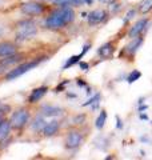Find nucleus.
Instances as JSON below:
<instances>
[{"mask_svg":"<svg viewBox=\"0 0 152 160\" xmlns=\"http://www.w3.org/2000/svg\"><path fill=\"white\" fill-rule=\"evenodd\" d=\"M76 20V11L72 7H55L49 9L43 20V27L48 31H62Z\"/></svg>","mask_w":152,"mask_h":160,"instance_id":"1","label":"nucleus"},{"mask_svg":"<svg viewBox=\"0 0 152 160\" xmlns=\"http://www.w3.org/2000/svg\"><path fill=\"white\" fill-rule=\"evenodd\" d=\"M12 32L15 42L23 43L33 39L39 33V24L35 22L33 18H24L12 24Z\"/></svg>","mask_w":152,"mask_h":160,"instance_id":"2","label":"nucleus"},{"mask_svg":"<svg viewBox=\"0 0 152 160\" xmlns=\"http://www.w3.org/2000/svg\"><path fill=\"white\" fill-rule=\"evenodd\" d=\"M44 60H47V56H40V58H35V59H28L24 60V62L19 63L18 66L12 67L9 71L4 75L3 79L7 80V82H11V80H15L20 76H23L24 73H27L29 71H32L33 68H36L40 63H43Z\"/></svg>","mask_w":152,"mask_h":160,"instance_id":"3","label":"nucleus"},{"mask_svg":"<svg viewBox=\"0 0 152 160\" xmlns=\"http://www.w3.org/2000/svg\"><path fill=\"white\" fill-rule=\"evenodd\" d=\"M48 6L45 2H39V0H28L25 3H22L19 7L20 13L25 18H39L48 13Z\"/></svg>","mask_w":152,"mask_h":160,"instance_id":"4","label":"nucleus"},{"mask_svg":"<svg viewBox=\"0 0 152 160\" xmlns=\"http://www.w3.org/2000/svg\"><path fill=\"white\" fill-rule=\"evenodd\" d=\"M29 122H31V109L25 106L16 108L9 116V123L13 131H23L25 127H28Z\"/></svg>","mask_w":152,"mask_h":160,"instance_id":"5","label":"nucleus"},{"mask_svg":"<svg viewBox=\"0 0 152 160\" xmlns=\"http://www.w3.org/2000/svg\"><path fill=\"white\" fill-rule=\"evenodd\" d=\"M84 143V133L80 128H71L64 133L63 138V147L67 151H76L83 146Z\"/></svg>","mask_w":152,"mask_h":160,"instance_id":"6","label":"nucleus"},{"mask_svg":"<svg viewBox=\"0 0 152 160\" xmlns=\"http://www.w3.org/2000/svg\"><path fill=\"white\" fill-rule=\"evenodd\" d=\"M109 13L107 9L104 8H96L92 9L89 13H87V23L89 27H96V26H100V24L105 23L108 20Z\"/></svg>","mask_w":152,"mask_h":160,"instance_id":"7","label":"nucleus"},{"mask_svg":"<svg viewBox=\"0 0 152 160\" xmlns=\"http://www.w3.org/2000/svg\"><path fill=\"white\" fill-rule=\"evenodd\" d=\"M39 113L49 119H58L65 113V109L60 106H55V104H43L39 108Z\"/></svg>","mask_w":152,"mask_h":160,"instance_id":"8","label":"nucleus"},{"mask_svg":"<svg viewBox=\"0 0 152 160\" xmlns=\"http://www.w3.org/2000/svg\"><path fill=\"white\" fill-rule=\"evenodd\" d=\"M148 23H149L148 18H141L139 20H136L132 26L129 27L128 32H127V38H128V39H134V38H138V36H140V35H143V32L145 31L147 26H148Z\"/></svg>","mask_w":152,"mask_h":160,"instance_id":"9","label":"nucleus"},{"mask_svg":"<svg viewBox=\"0 0 152 160\" xmlns=\"http://www.w3.org/2000/svg\"><path fill=\"white\" fill-rule=\"evenodd\" d=\"M19 52V43L15 40H0V59Z\"/></svg>","mask_w":152,"mask_h":160,"instance_id":"10","label":"nucleus"},{"mask_svg":"<svg viewBox=\"0 0 152 160\" xmlns=\"http://www.w3.org/2000/svg\"><path fill=\"white\" fill-rule=\"evenodd\" d=\"M143 43H144L143 35H140V36H138V38H134V39H129V43L124 47L123 53L125 55V56L134 58L135 55L138 53V51L140 49V47L143 46Z\"/></svg>","mask_w":152,"mask_h":160,"instance_id":"11","label":"nucleus"},{"mask_svg":"<svg viewBox=\"0 0 152 160\" xmlns=\"http://www.w3.org/2000/svg\"><path fill=\"white\" fill-rule=\"evenodd\" d=\"M48 91H49L48 86H40V87L33 88L31 91V93H29V96L27 98V103L29 104V106H32V104H38L40 100L47 95Z\"/></svg>","mask_w":152,"mask_h":160,"instance_id":"12","label":"nucleus"},{"mask_svg":"<svg viewBox=\"0 0 152 160\" xmlns=\"http://www.w3.org/2000/svg\"><path fill=\"white\" fill-rule=\"evenodd\" d=\"M45 124H47L45 116H43L42 113L38 112V113L31 119V122H29V124H28V127H29V129H31L33 133L39 135V133H43V129H44V127H45Z\"/></svg>","mask_w":152,"mask_h":160,"instance_id":"13","label":"nucleus"},{"mask_svg":"<svg viewBox=\"0 0 152 160\" xmlns=\"http://www.w3.org/2000/svg\"><path fill=\"white\" fill-rule=\"evenodd\" d=\"M60 127H62V123H60L58 119H52V120H49V122H47L42 135L44 138H53L59 133Z\"/></svg>","mask_w":152,"mask_h":160,"instance_id":"14","label":"nucleus"},{"mask_svg":"<svg viewBox=\"0 0 152 160\" xmlns=\"http://www.w3.org/2000/svg\"><path fill=\"white\" fill-rule=\"evenodd\" d=\"M13 131L9 123V119L0 118V144L7 142V139L11 136V132Z\"/></svg>","mask_w":152,"mask_h":160,"instance_id":"15","label":"nucleus"},{"mask_svg":"<svg viewBox=\"0 0 152 160\" xmlns=\"http://www.w3.org/2000/svg\"><path fill=\"white\" fill-rule=\"evenodd\" d=\"M55 7H72L78 8L84 6V0H51L49 2Z\"/></svg>","mask_w":152,"mask_h":160,"instance_id":"16","label":"nucleus"},{"mask_svg":"<svg viewBox=\"0 0 152 160\" xmlns=\"http://www.w3.org/2000/svg\"><path fill=\"white\" fill-rule=\"evenodd\" d=\"M115 51V46H114V43L112 42H107V43H104L103 46H100L99 49H98V55L100 58H109V56H112V53Z\"/></svg>","mask_w":152,"mask_h":160,"instance_id":"17","label":"nucleus"},{"mask_svg":"<svg viewBox=\"0 0 152 160\" xmlns=\"http://www.w3.org/2000/svg\"><path fill=\"white\" fill-rule=\"evenodd\" d=\"M136 8H138L139 15L145 16V15H148L152 11V0H141Z\"/></svg>","mask_w":152,"mask_h":160,"instance_id":"18","label":"nucleus"},{"mask_svg":"<svg viewBox=\"0 0 152 160\" xmlns=\"http://www.w3.org/2000/svg\"><path fill=\"white\" fill-rule=\"evenodd\" d=\"M108 7H107V11L109 15H116L121 11V8H123V4H121L120 0H109L107 3Z\"/></svg>","mask_w":152,"mask_h":160,"instance_id":"19","label":"nucleus"},{"mask_svg":"<svg viewBox=\"0 0 152 160\" xmlns=\"http://www.w3.org/2000/svg\"><path fill=\"white\" fill-rule=\"evenodd\" d=\"M105 122H107V111H105V109H101L99 116L96 118V120H95V128L99 129V131H101V129L104 128V126H105Z\"/></svg>","mask_w":152,"mask_h":160,"instance_id":"20","label":"nucleus"},{"mask_svg":"<svg viewBox=\"0 0 152 160\" xmlns=\"http://www.w3.org/2000/svg\"><path fill=\"white\" fill-rule=\"evenodd\" d=\"M100 98H101V95L98 92V93H95L92 98H91L88 102H85V103H83V107H88V106H91V109H96L99 107V103H100Z\"/></svg>","mask_w":152,"mask_h":160,"instance_id":"21","label":"nucleus"},{"mask_svg":"<svg viewBox=\"0 0 152 160\" xmlns=\"http://www.w3.org/2000/svg\"><path fill=\"white\" fill-rule=\"evenodd\" d=\"M80 60H82V56H80V55H73V56L68 58L67 60H65V63L63 66V69H68L69 67H73L75 64H79Z\"/></svg>","mask_w":152,"mask_h":160,"instance_id":"22","label":"nucleus"},{"mask_svg":"<svg viewBox=\"0 0 152 160\" xmlns=\"http://www.w3.org/2000/svg\"><path fill=\"white\" fill-rule=\"evenodd\" d=\"M141 78V72L139 69H134V71H131L128 73V76H127V83L128 84H132L135 82H138V80Z\"/></svg>","mask_w":152,"mask_h":160,"instance_id":"23","label":"nucleus"},{"mask_svg":"<svg viewBox=\"0 0 152 160\" xmlns=\"http://www.w3.org/2000/svg\"><path fill=\"white\" fill-rule=\"evenodd\" d=\"M9 31H12V26H9L6 22H3V20H0V39H3Z\"/></svg>","mask_w":152,"mask_h":160,"instance_id":"24","label":"nucleus"},{"mask_svg":"<svg viewBox=\"0 0 152 160\" xmlns=\"http://www.w3.org/2000/svg\"><path fill=\"white\" fill-rule=\"evenodd\" d=\"M72 122L75 126H83V124L87 122V115L85 113H78V115H75L73 119H72Z\"/></svg>","mask_w":152,"mask_h":160,"instance_id":"25","label":"nucleus"},{"mask_svg":"<svg viewBox=\"0 0 152 160\" xmlns=\"http://www.w3.org/2000/svg\"><path fill=\"white\" fill-rule=\"evenodd\" d=\"M138 13H139V12H138V8H131L129 11L125 13V18H124V22H123V23H124V24L129 23L131 20H134V19H135V16H136Z\"/></svg>","mask_w":152,"mask_h":160,"instance_id":"26","label":"nucleus"},{"mask_svg":"<svg viewBox=\"0 0 152 160\" xmlns=\"http://www.w3.org/2000/svg\"><path fill=\"white\" fill-rule=\"evenodd\" d=\"M11 112V107L8 104H2L0 103V118H4V115Z\"/></svg>","mask_w":152,"mask_h":160,"instance_id":"27","label":"nucleus"},{"mask_svg":"<svg viewBox=\"0 0 152 160\" xmlns=\"http://www.w3.org/2000/svg\"><path fill=\"white\" fill-rule=\"evenodd\" d=\"M11 3H12V0H0V11H4Z\"/></svg>","mask_w":152,"mask_h":160,"instance_id":"28","label":"nucleus"},{"mask_svg":"<svg viewBox=\"0 0 152 160\" xmlns=\"http://www.w3.org/2000/svg\"><path fill=\"white\" fill-rule=\"evenodd\" d=\"M79 67H80V69H83V71L87 72L88 69H89V64L85 63V62H83V60H80V62H79Z\"/></svg>","mask_w":152,"mask_h":160,"instance_id":"29","label":"nucleus"},{"mask_svg":"<svg viewBox=\"0 0 152 160\" xmlns=\"http://www.w3.org/2000/svg\"><path fill=\"white\" fill-rule=\"evenodd\" d=\"M89 48H91V44H89V43H88V44H85V46L83 47V51H82V52H80V53H79V55H80V56H82V59L84 58V55H85V53H87V52L89 51Z\"/></svg>","mask_w":152,"mask_h":160,"instance_id":"30","label":"nucleus"},{"mask_svg":"<svg viewBox=\"0 0 152 160\" xmlns=\"http://www.w3.org/2000/svg\"><path fill=\"white\" fill-rule=\"evenodd\" d=\"M76 83H78V86H79V87H82V88L87 87V84H85V82H83V79H79Z\"/></svg>","mask_w":152,"mask_h":160,"instance_id":"31","label":"nucleus"},{"mask_svg":"<svg viewBox=\"0 0 152 160\" xmlns=\"http://www.w3.org/2000/svg\"><path fill=\"white\" fill-rule=\"evenodd\" d=\"M116 119H118V124H116V127H118V129H121V128H123V124H121V120H120V118H119V116L116 118Z\"/></svg>","mask_w":152,"mask_h":160,"instance_id":"32","label":"nucleus"},{"mask_svg":"<svg viewBox=\"0 0 152 160\" xmlns=\"http://www.w3.org/2000/svg\"><path fill=\"white\" fill-rule=\"evenodd\" d=\"M84 4H85V6H92L94 0H84Z\"/></svg>","mask_w":152,"mask_h":160,"instance_id":"33","label":"nucleus"},{"mask_svg":"<svg viewBox=\"0 0 152 160\" xmlns=\"http://www.w3.org/2000/svg\"><path fill=\"white\" fill-rule=\"evenodd\" d=\"M140 119H143V120H148V116H147V115H143L140 112Z\"/></svg>","mask_w":152,"mask_h":160,"instance_id":"34","label":"nucleus"},{"mask_svg":"<svg viewBox=\"0 0 152 160\" xmlns=\"http://www.w3.org/2000/svg\"><path fill=\"white\" fill-rule=\"evenodd\" d=\"M98 2H99V3H101V4H107V3L109 2V0H98Z\"/></svg>","mask_w":152,"mask_h":160,"instance_id":"35","label":"nucleus"},{"mask_svg":"<svg viewBox=\"0 0 152 160\" xmlns=\"http://www.w3.org/2000/svg\"><path fill=\"white\" fill-rule=\"evenodd\" d=\"M39 2H45V3H47V2H48V3H49V2H51V0H39Z\"/></svg>","mask_w":152,"mask_h":160,"instance_id":"36","label":"nucleus"}]
</instances>
